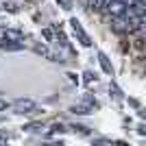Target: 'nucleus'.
Masks as SVG:
<instances>
[{
    "label": "nucleus",
    "instance_id": "obj_1",
    "mask_svg": "<svg viewBox=\"0 0 146 146\" xmlns=\"http://www.w3.org/2000/svg\"><path fill=\"white\" fill-rule=\"evenodd\" d=\"M107 11L113 18H124L127 15V5H124V0H109L107 2Z\"/></svg>",
    "mask_w": 146,
    "mask_h": 146
},
{
    "label": "nucleus",
    "instance_id": "obj_2",
    "mask_svg": "<svg viewBox=\"0 0 146 146\" xmlns=\"http://www.w3.org/2000/svg\"><path fill=\"white\" fill-rule=\"evenodd\" d=\"M11 107H13V111H15V113H31V111L35 109V103H33L31 98H18Z\"/></svg>",
    "mask_w": 146,
    "mask_h": 146
},
{
    "label": "nucleus",
    "instance_id": "obj_3",
    "mask_svg": "<svg viewBox=\"0 0 146 146\" xmlns=\"http://www.w3.org/2000/svg\"><path fill=\"white\" fill-rule=\"evenodd\" d=\"M70 26H72V31L76 33V35H79V39H81V44H83V46H92L90 35H87L85 31H83V26H81V22H79V20H76V18H72V20H70Z\"/></svg>",
    "mask_w": 146,
    "mask_h": 146
},
{
    "label": "nucleus",
    "instance_id": "obj_4",
    "mask_svg": "<svg viewBox=\"0 0 146 146\" xmlns=\"http://www.w3.org/2000/svg\"><path fill=\"white\" fill-rule=\"evenodd\" d=\"M0 48H5V50H22L24 48V44L22 42H9V39H0Z\"/></svg>",
    "mask_w": 146,
    "mask_h": 146
},
{
    "label": "nucleus",
    "instance_id": "obj_5",
    "mask_svg": "<svg viewBox=\"0 0 146 146\" xmlns=\"http://www.w3.org/2000/svg\"><path fill=\"white\" fill-rule=\"evenodd\" d=\"M98 61H100L103 72H107V74H111V76H113V68H111V63H109V59H107V55H105V52H98Z\"/></svg>",
    "mask_w": 146,
    "mask_h": 146
},
{
    "label": "nucleus",
    "instance_id": "obj_6",
    "mask_svg": "<svg viewBox=\"0 0 146 146\" xmlns=\"http://www.w3.org/2000/svg\"><path fill=\"white\" fill-rule=\"evenodd\" d=\"M72 113H79V116H87V113H92V105H74L72 107Z\"/></svg>",
    "mask_w": 146,
    "mask_h": 146
},
{
    "label": "nucleus",
    "instance_id": "obj_7",
    "mask_svg": "<svg viewBox=\"0 0 146 146\" xmlns=\"http://www.w3.org/2000/svg\"><path fill=\"white\" fill-rule=\"evenodd\" d=\"M5 39H9V42H22L24 35L20 31H5Z\"/></svg>",
    "mask_w": 146,
    "mask_h": 146
},
{
    "label": "nucleus",
    "instance_id": "obj_8",
    "mask_svg": "<svg viewBox=\"0 0 146 146\" xmlns=\"http://www.w3.org/2000/svg\"><path fill=\"white\" fill-rule=\"evenodd\" d=\"M107 5V0H87V7L90 9H103Z\"/></svg>",
    "mask_w": 146,
    "mask_h": 146
},
{
    "label": "nucleus",
    "instance_id": "obj_9",
    "mask_svg": "<svg viewBox=\"0 0 146 146\" xmlns=\"http://www.w3.org/2000/svg\"><path fill=\"white\" fill-rule=\"evenodd\" d=\"M42 124H39V122H35V124H26L24 127V131H29V133H35V131H42Z\"/></svg>",
    "mask_w": 146,
    "mask_h": 146
},
{
    "label": "nucleus",
    "instance_id": "obj_10",
    "mask_svg": "<svg viewBox=\"0 0 146 146\" xmlns=\"http://www.w3.org/2000/svg\"><path fill=\"white\" fill-rule=\"evenodd\" d=\"M35 52L37 55H44V57H52V52H50L46 46H35Z\"/></svg>",
    "mask_w": 146,
    "mask_h": 146
},
{
    "label": "nucleus",
    "instance_id": "obj_11",
    "mask_svg": "<svg viewBox=\"0 0 146 146\" xmlns=\"http://www.w3.org/2000/svg\"><path fill=\"white\" fill-rule=\"evenodd\" d=\"M94 146H113V142H111V140H103V137H100V140H94Z\"/></svg>",
    "mask_w": 146,
    "mask_h": 146
},
{
    "label": "nucleus",
    "instance_id": "obj_12",
    "mask_svg": "<svg viewBox=\"0 0 146 146\" xmlns=\"http://www.w3.org/2000/svg\"><path fill=\"white\" fill-rule=\"evenodd\" d=\"M57 2H59L61 9H66V11H70V9H72V0H57Z\"/></svg>",
    "mask_w": 146,
    "mask_h": 146
},
{
    "label": "nucleus",
    "instance_id": "obj_13",
    "mask_svg": "<svg viewBox=\"0 0 146 146\" xmlns=\"http://www.w3.org/2000/svg\"><path fill=\"white\" fill-rule=\"evenodd\" d=\"M42 35L46 37V42H52V29H44V31H42Z\"/></svg>",
    "mask_w": 146,
    "mask_h": 146
},
{
    "label": "nucleus",
    "instance_id": "obj_14",
    "mask_svg": "<svg viewBox=\"0 0 146 146\" xmlns=\"http://www.w3.org/2000/svg\"><path fill=\"white\" fill-rule=\"evenodd\" d=\"M63 131H66V129L61 127V124H55V127L50 129V135H57V133H63Z\"/></svg>",
    "mask_w": 146,
    "mask_h": 146
},
{
    "label": "nucleus",
    "instance_id": "obj_15",
    "mask_svg": "<svg viewBox=\"0 0 146 146\" xmlns=\"http://www.w3.org/2000/svg\"><path fill=\"white\" fill-rule=\"evenodd\" d=\"M94 79H96V76H94V72H90V70H87V72L83 74V81H85V83H92Z\"/></svg>",
    "mask_w": 146,
    "mask_h": 146
},
{
    "label": "nucleus",
    "instance_id": "obj_16",
    "mask_svg": "<svg viewBox=\"0 0 146 146\" xmlns=\"http://www.w3.org/2000/svg\"><path fill=\"white\" fill-rule=\"evenodd\" d=\"M74 131H79V133H83V135H87V133H90V131H87V127H81V124H74Z\"/></svg>",
    "mask_w": 146,
    "mask_h": 146
},
{
    "label": "nucleus",
    "instance_id": "obj_17",
    "mask_svg": "<svg viewBox=\"0 0 146 146\" xmlns=\"http://www.w3.org/2000/svg\"><path fill=\"white\" fill-rule=\"evenodd\" d=\"M7 107H9V103H7L5 98H0V111H5V109H7Z\"/></svg>",
    "mask_w": 146,
    "mask_h": 146
},
{
    "label": "nucleus",
    "instance_id": "obj_18",
    "mask_svg": "<svg viewBox=\"0 0 146 146\" xmlns=\"http://www.w3.org/2000/svg\"><path fill=\"white\" fill-rule=\"evenodd\" d=\"M42 146H63V142H46V144H42Z\"/></svg>",
    "mask_w": 146,
    "mask_h": 146
},
{
    "label": "nucleus",
    "instance_id": "obj_19",
    "mask_svg": "<svg viewBox=\"0 0 146 146\" xmlns=\"http://www.w3.org/2000/svg\"><path fill=\"white\" fill-rule=\"evenodd\" d=\"M137 133H140V135H146V124H140V129H137Z\"/></svg>",
    "mask_w": 146,
    "mask_h": 146
},
{
    "label": "nucleus",
    "instance_id": "obj_20",
    "mask_svg": "<svg viewBox=\"0 0 146 146\" xmlns=\"http://www.w3.org/2000/svg\"><path fill=\"white\" fill-rule=\"evenodd\" d=\"M68 76H70V81H72V83H79V79H76V74H72V72H70Z\"/></svg>",
    "mask_w": 146,
    "mask_h": 146
}]
</instances>
